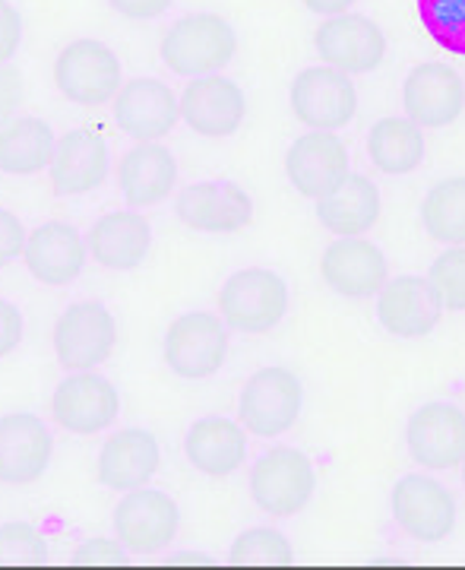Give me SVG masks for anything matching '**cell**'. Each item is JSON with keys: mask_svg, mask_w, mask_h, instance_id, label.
Segmentation results:
<instances>
[{"mask_svg": "<svg viewBox=\"0 0 465 570\" xmlns=\"http://www.w3.org/2000/svg\"><path fill=\"white\" fill-rule=\"evenodd\" d=\"M26 225L17 213L0 209V266L13 264L17 257H22L26 250Z\"/></svg>", "mask_w": 465, "mask_h": 570, "instance_id": "cell-37", "label": "cell"}, {"mask_svg": "<svg viewBox=\"0 0 465 570\" xmlns=\"http://www.w3.org/2000/svg\"><path fill=\"white\" fill-rule=\"evenodd\" d=\"M55 438L39 415L10 412L0 415V482L26 489L36 485L51 466Z\"/></svg>", "mask_w": 465, "mask_h": 570, "instance_id": "cell-15", "label": "cell"}, {"mask_svg": "<svg viewBox=\"0 0 465 570\" xmlns=\"http://www.w3.org/2000/svg\"><path fill=\"white\" fill-rule=\"evenodd\" d=\"M22 41V17L10 0H0V63H10V58L20 51Z\"/></svg>", "mask_w": 465, "mask_h": 570, "instance_id": "cell-39", "label": "cell"}, {"mask_svg": "<svg viewBox=\"0 0 465 570\" xmlns=\"http://www.w3.org/2000/svg\"><path fill=\"white\" fill-rule=\"evenodd\" d=\"M48 542L39 527L32 523H3L0 527V564L13 568H32L48 564Z\"/></svg>", "mask_w": 465, "mask_h": 570, "instance_id": "cell-34", "label": "cell"}, {"mask_svg": "<svg viewBox=\"0 0 465 570\" xmlns=\"http://www.w3.org/2000/svg\"><path fill=\"white\" fill-rule=\"evenodd\" d=\"M115 535L133 554H159L165 551L181 527V513L171 494L156 489H130L115 508Z\"/></svg>", "mask_w": 465, "mask_h": 570, "instance_id": "cell-9", "label": "cell"}, {"mask_svg": "<svg viewBox=\"0 0 465 570\" xmlns=\"http://www.w3.org/2000/svg\"><path fill=\"white\" fill-rule=\"evenodd\" d=\"M178 111H181V121L194 134L209 137V140H222L241 127L244 115H247V99H244L238 82L209 73V77H194L184 86Z\"/></svg>", "mask_w": 465, "mask_h": 570, "instance_id": "cell-18", "label": "cell"}, {"mask_svg": "<svg viewBox=\"0 0 465 570\" xmlns=\"http://www.w3.org/2000/svg\"><path fill=\"white\" fill-rule=\"evenodd\" d=\"M162 469V450L152 431L146 428H123L111 431L99 450L96 475L105 489L130 491L142 489Z\"/></svg>", "mask_w": 465, "mask_h": 570, "instance_id": "cell-20", "label": "cell"}, {"mask_svg": "<svg viewBox=\"0 0 465 570\" xmlns=\"http://www.w3.org/2000/svg\"><path fill=\"white\" fill-rule=\"evenodd\" d=\"M427 235L441 245H465V178H444L422 204Z\"/></svg>", "mask_w": 465, "mask_h": 570, "instance_id": "cell-31", "label": "cell"}, {"mask_svg": "<svg viewBox=\"0 0 465 570\" xmlns=\"http://www.w3.org/2000/svg\"><path fill=\"white\" fill-rule=\"evenodd\" d=\"M228 358V326L219 314L190 311L165 333V365L181 381H206Z\"/></svg>", "mask_w": 465, "mask_h": 570, "instance_id": "cell-6", "label": "cell"}, {"mask_svg": "<svg viewBox=\"0 0 465 570\" xmlns=\"http://www.w3.org/2000/svg\"><path fill=\"white\" fill-rule=\"evenodd\" d=\"M51 187L61 197H80L108 178V146L96 130L77 127L63 134L51 159Z\"/></svg>", "mask_w": 465, "mask_h": 570, "instance_id": "cell-25", "label": "cell"}, {"mask_svg": "<svg viewBox=\"0 0 465 570\" xmlns=\"http://www.w3.org/2000/svg\"><path fill=\"white\" fill-rule=\"evenodd\" d=\"M380 209H384V204H380L377 184L365 175H352V171L336 190H329L326 197L317 200L320 223L339 238H355V235L370 232L380 223Z\"/></svg>", "mask_w": 465, "mask_h": 570, "instance_id": "cell-28", "label": "cell"}, {"mask_svg": "<svg viewBox=\"0 0 465 570\" xmlns=\"http://www.w3.org/2000/svg\"><path fill=\"white\" fill-rule=\"evenodd\" d=\"M121 396L108 377L92 371H70L51 393V419L70 434H99L115 425Z\"/></svg>", "mask_w": 465, "mask_h": 570, "instance_id": "cell-10", "label": "cell"}, {"mask_svg": "<svg viewBox=\"0 0 465 570\" xmlns=\"http://www.w3.org/2000/svg\"><path fill=\"white\" fill-rule=\"evenodd\" d=\"M285 175L301 197L320 200L348 178V146L336 130H307L288 146Z\"/></svg>", "mask_w": 465, "mask_h": 570, "instance_id": "cell-14", "label": "cell"}, {"mask_svg": "<svg viewBox=\"0 0 465 570\" xmlns=\"http://www.w3.org/2000/svg\"><path fill=\"white\" fill-rule=\"evenodd\" d=\"M228 558L235 564H254V568H279V564H291L295 561V549L285 539L283 532L273 527H254V530L241 532Z\"/></svg>", "mask_w": 465, "mask_h": 570, "instance_id": "cell-32", "label": "cell"}, {"mask_svg": "<svg viewBox=\"0 0 465 570\" xmlns=\"http://www.w3.org/2000/svg\"><path fill=\"white\" fill-rule=\"evenodd\" d=\"M317 489V472L310 456L298 448H273L254 463L250 472V498L269 517H295L301 513Z\"/></svg>", "mask_w": 465, "mask_h": 570, "instance_id": "cell-4", "label": "cell"}, {"mask_svg": "<svg viewBox=\"0 0 465 570\" xmlns=\"http://www.w3.org/2000/svg\"><path fill=\"white\" fill-rule=\"evenodd\" d=\"M320 276L324 283L345 298H370L386 285V257L374 242L362 235L339 238L329 245L320 257Z\"/></svg>", "mask_w": 465, "mask_h": 570, "instance_id": "cell-21", "label": "cell"}, {"mask_svg": "<svg viewBox=\"0 0 465 570\" xmlns=\"http://www.w3.org/2000/svg\"><path fill=\"white\" fill-rule=\"evenodd\" d=\"M431 288L437 292L441 305L449 311H465V245H449L431 264L427 276Z\"/></svg>", "mask_w": 465, "mask_h": 570, "instance_id": "cell-35", "label": "cell"}, {"mask_svg": "<svg viewBox=\"0 0 465 570\" xmlns=\"http://www.w3.org/2000/svg\"><path fill=\"white\" fill-rule=\"evenodd\" d=\"M184 453L197 472L209 479H225L244 466L247 431L231 419H200L184 438Z\"/></svg>", "mask_w": 465, "mask_h": 570, "instance_id": "cell-27", "label": "cell"}, {"mask_svg": "<svg viewBox=\"0 0 465 570\" xmlns=\"http://www.w3.org/2000/svg\"><path fill=\"white\" fill-rule=\"evenodd\" d=\"M175 0H111V7L127 20H156Z\"/></svg>", "mask_w": 465, "mask_h": 570, "instance_id": "cell-41", "label": "cell"}, {"mask_svg": "<svg viewBox=\"0 0 465 570\" xmlns=\"http://www.w3.org/2000/svg\"><path fill=\"white\" fill-rule=\"evenodd\" d=\"M118 187L133 209L165 204L178 187V159L162 142H137L118 163Z\"/></svg>", "mask_w": 465, "mask_h": 570, "instance_id": "cell-24", "label": "cell"}, {"mask_svg": "<svg viewBox=\"0 0 465 570\" xmlns=\"http://www.w3.org/2000/svg\"><path fill=\"white\" fill-rule=\"evenodd\" d=\"M86 242L70 223H44L29 232L22 261L32 279L51 288L70 285L82 273L86 264Z\"/></svg>", "mask_w": 465, "mask_h": 570, "instance_id": "cell-23", "label": "cell"}, {"mask_svg": "<svg viewBox=\"0 0 465 570\" xmlns=\"http://www.w3.org/2000/svg\"><path fill=\"white\" fill-rule=\"evenodd\" d=\"M86 250L105 269H133L152 250V225L137 209L105 213L99 223L89 228Z\"/></svg>", "mask_w": 465, "mask_h": 570, "instance_id": "cell-26", "label": "cell"}, {"mask_svg": "<svg viewBox=\"0 0 465 570\" xmlns=\"http://www.w3.org/2000/svg\"><path fill=\"white\" fill-rule=\"evenodd\" d=\"M26 86H22V73L10 63H0V127L13 121L17 108H20Z\"/></svg>", "mask_w": 465, "mask_h": 570, "instance_id": "cell-38", "label": "cell"}, {"mask_svg": "<svg viewBox=\"0 0 465 570\" xmlns=\"http://www.w3.org/2000/svg\"><path fill=\"white\" fill-rule=\"evenodd\" d=\"M314 48L326 67L343 73H367L384 63L386 39L380 26L362 13H339L326 17L314 32Z\"/></svg>", "mask_w": 465, "mask_h": 570, "instance_id": "cell-13", "label": "cell"}, {"mask_svg": "<svg viewBox=\"0 0 465 570\" xmlns=\"http://www.w3.org/2000/svg\"><path fill=\"white\" fill-rule=\"evenodd\" d=\"M393 517L405 535L431 546L444 542L456 527V501L431 475L412 472L403 475L393 489Z\"/></svg>", "mask_w": 465, "mask_h": 570, "instance_id": "cell-12", "label": "cell"}, {"mask_svg": "<svg viewBox=\"0 0 465 570\" xmlns=\"http://www.w3.org/2000/svg\"><path fill=\"white\" fill-rule=\"evenodd\" d=\"M367 156L384 175H408L425 163V134L408 118H384L367 134Z\"/></svg>", "mask_w": 465, "mask_h": 570, "instance_id": "cell-30", "label": "cell"}, {"mask_svg": "<svg viewBox=\"0 0 465 570\" xmlns=\"http://www.w3.org/2000/svg\"><path fill=\"white\" fill-rule=\"evenodd\" d=\"M377 321L386 333L399 340H418L427 336L437 321H441V298L431 288L425 276H399L386 279V285L377 292Z\"/></svg>", "mask_w": 465, "mask_h": 570, "instance_id": "cell-22", "label": "cell"}, {"mask_svg": "<svg viewBox=\"0 0 465 570\" xmlns=\"http://www.w3.org/2000/svg\"><path fill=\"white\" fill-rule=\"evenodd\" d=\"M405 118L418 127L441 130L453 124L465 108L463 77L444 61H427L412 67V73L403 82Z\"/></svg>", "mask_w": 465, "mask_h": 570, "instance_id": "cell-17", "label": "cell"}, {"mask_svg": "<svg viewBox=\"0 0 465 570\" xmlns=\"http://www.w3.org/2000/svg\"><path fill=\"white\" fill-rule=\"evenodd\" d=\"M175 213L194 232L222 235V232H241L254 223V200L238 184H187L175 200Z\"/></svg>", "mask_w": 465, "mask_h": 570, "instance_id": "cell-19", "label": "cell"}, {"mask_svg": "<svg viewBox=\"0 0 465 570\" xmlns=\"http://www.w3.org/2000/svg\"><path fill=\"white\" fill-rule=\"evenodd\" d=\"M55 130L41 118H13L0 127V171L13 178L41 175L55 159Z\"/></svg>", "mask_w": 465, "mask_h": 570, "instance_id": "cell-29", "label": "cell"}, {"mask_svg": "<svg viewBox=\"0 0 465 570\" xmlns=\"http://www.w3.org/2000/svg\"><path fill=\"white\" fill-rule=\"evenodd\" d=\"M51 343L63 371H92L111 358L118 346V324L99 302H77L58 317Z\"/></svg>", "mask_w": 465, "mask_h": 570, "instance_id": "cell-8", "label": "cell"}, {"mask_svg": "<svg viewBox=\"0 0 465 570\" xmlns=\"http://www.w3.org/2000/svg\"><path fill=\"white\" fill-rule=\"evenodd\" d=\"M123 82L118 55L99 39H77L55 61V86L67 102L82 108L108 105Z\"/></svg>", "mask_w": 465, "mask_h": 570, "instance_id": "cell-3", "label": "cell"}, {"mask_svg": "<svg viewBox=\"0 0 465 570\" xmlns=\"http://www.w3.org/2000/svg\"><path fill=\"white\" fill-rule=\"evenodd\" d=\"M111 115L127 137L137 142H162L178 127V96L156 77H133L121 82L111 99Z\"/></svg>", "mask_w": 465, "mask_h": 570, "instance_id": "cell-11", "label": "cell"}, {"mask_svg": "<svg viewBox=\"0 0 465 570\" xmlns=\"http://www.w3.org/2000/svg\"><path fill=\"white\" fill-rule=\"evenodd\" d=\"M238 51V36L231 22L219 13H187L162 39V61L178 77H209L219 73Z\"/></svg>", "mask_w": 465, "mask_h": 570, "instance_id": "cell-1", "label": "cell"}, {"mask_svg": "<svg viewBox=\"0 0 465 570\" xmlns=\"http://www.w3.org/2000/svg\"><path fill=\"white\" fill-rule=\"evenodd\" d=\"M405 448L431 472L456 469L465 460V412L449 403H427L408 419Z\"/></svg>", "mask_w": 465, "mask_h": 570, "instance_id": "cell-16", "label": "cell"}, {"mask_svg": "<svg viewBox=\"0 0 465 570\" xmlns=\"http://www.w3.org/2000/svg\"><path fill=\"white\" fill-rule=\"evenodd\" d=\"M459 466H463V485H465V460H463V463H459Z\"/></svg>", "mask_w": 465, "mask_h": 570, "instance_id": "cell-43", "label": "cell"}, {"mask_svg": "<svg viewBox=\"0 0 465 570\" xmlns=\"http://www.w3.org/2000/svg\"><path fill=\"white\" fill-rule=\"evenodd\" d=\"M291 115L310 130H339L358 115L355 80L336 67H307L288 89Z\"/></svg>", "mask_w": 465, "mask_h": 570, "instance_id": "cell-7", "label": "cell"}, {"mask_svg": "<svg viewBox=\"0 0 465 570\" xmlns=\"http://www.w3.org/2000/svg\"><path fill=\"white\" fill-rule=\"evenodd\" d=\"M418 13L441 48L465 55V0H418Z\"/></svg>", "mask_w": 465, "mask_h": 570, "instance_id": "cell-33", "label": "cell"}, {"mask_svg": "<svg viewBox=\"0 0 465 570\" xmlns=\"http://www.w3.org/2000/svg\"><path fill=\"white\" fill-rule=\"evenodd\" d=\"M123 546L121 539H108V535H96L89 542H82L73 551V564H123Z\"/></svg>", "mask_w": 465, "mask_h": 570, "instance_id": "cell-36", "label": "cell"}, {"mask_svg": "<svg viewBox=\"0 0 465 570\" xmlns=\"http://www.w3.org/2000/svg\"><path fill=\"white\" fill-rule=\"evenodd\" d=\"M22 333H26V321H22L20 307L0 298V358L13 355L20 348Z\"/></svg>", "mask_w": 465, "mask_h": 570, "instance_id": "cell-40", "label": "cell"}, {"mask_svg": "<svg viewBox=\"0 0 465 570\" xmlns=\"http://www.w3.org/2000/svg\"><path fill=\"white\" fill-rule=\"evenodd\" d=\"M216 305L225 326L241 333H266L288 311V285L276 269L247 266L225 279Z\"/></svg>", "mask_w": 465, "mask_h": 570, "instance_id": "cell-2", "label": "cell"}, {"mask_svg": "<svg viewBox=\"0 0 465 570\" xmlns=\"http://www.w3.org/2000/svg\"><path fill=\"white\" fill-rule=\"evenodd\" d=\"M304 387L288 367H260L247 377L238 400V422L247 434L279 438L301 419Z\"/></svg>", "mask_w": 465, "mask_h": 570, "instance_id": "cell-5", "label": "cell"}, {"mask_svg": "<svg viewBox=\"0 0 465 570\" xmlns=\"http://www.w3.org/2000/svg\"><path fill=\"white\" fill-rule=\"evenodd\" d=\"M304 7L317 17H339V13H348L355 0H301Z\"/></svg>", "mask_w": 465, "mask_h": 570, "instance_id": "cell-42", "label": "cell"}]
</instances>
